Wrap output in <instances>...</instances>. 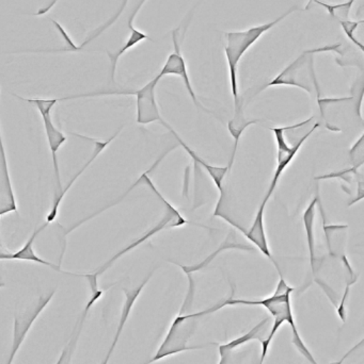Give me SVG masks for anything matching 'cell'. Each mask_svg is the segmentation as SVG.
Wrapping results in <instances>:
<instances>
[{
    "label": "cell",
    "instance_id": "1",
    "mask_svg": "<svg viewBox=\"0 0 364 364\" xmlns=\"http://www.w3.org/2000/svg\"><path fill=\"white\" fill-rule=\"evenodd\" d=\"M280 279L276 287L275 292L271 296L265 297L262 299H256V301H249V299H234V289L232 287V295L229 297L224 303L218 304L219 310L224 309L228 306H260L265 308L269 312L274 318L273 326L271 327L269 336L266 339L263 340L260 343L261 357L266 358L269 355V348H271V342L274 338L277 335L282 325L288 323L292 329L293 344L296 346L298 352L307 359L311 364H318L314 359L313 355L310 352L309 348L306 346L305 342L301 339L299 335L298 328H297L296 322H295L294 314H293L292 301L291 296L294 292L295 288L291 287L284 279V275H279Z\"/></svg>",
    "mask_w": 364,
    "mask_h": 364
},
{
    "label": "cell",
    "instance_id": "2",
    "mask_svg": "<svg viewBox=\"0 0 364 364\" xmlns=\"http://www.w3.org/2000/svg\"><path fill=\"white\" fill-rule=\"evenodd\" d=\"M187 277L188 282H189V288H188V293L186 295L183 306H182L181 311L173 320L168 333H167L164 341L160 344L153 358L143 364L157 363V361L162 360L166 357L204 348L203 346H189L188 342L190 341V338L196 331L199 318H202L203 316H207V314L218 311V307L217 305H215L209 308V309L203 310V311L186 314L189 310L190 306L192 305L194 295V282L192 279V275H187Z\"/></svg>",
    "mask_w": 364,
    "mask_h": 364
},
{
    "label": "cell",
    "instance_id": "3",
    "mask_svg": "<svg viewBox=\"0 0 364 364\" xmlns=\"http://www.w3.org/2000/svg\"><path fill=\"white\" fill-rule=\"evenodd\" d=\"M298 6H292L278 18L266 23L254 26L246 30L239 31H230L224 33L226 38V46H224V55H226L227 64H228L229 78H230L231 93H232L233 102H234V111L244 109L243 100L239 96V65L245 53L264 36L269 30L279 25L288 15L298 11Z\"/></svg>",
    "mask_w": 364,
    "mask_h": 364
},
{
    "label": "cell",
    "instance_id": "4",
    "mask_svg": "<svg viewBox=\"0 0 364 364\" xmlns=\"http://www.w3.org/2000/svg\"><path fill=\"white\" fill-rule=\"evenodd\" d=\"M341 47V43H336V44L303 51L299 57L284 68L273 80L263 87L260 92L271 87H284H284H298L316 97V100L322 97L320 83H318L316 66H314V62H316L314 58L318 53H336L342 57L343 51Z\"/></svg>",
    "mask_w": 364,
    "mask_h": 364
},
{
    "label": "cell",
    "instance_id": "5",
    "mask_svg": "<svg viewBox=\"0 0 364 364\" xmlns=\"http://www.w3.org/2000/svg\"><path fill=\"white\" fill-rule=\"evenodd\" d=\"M160 160H162V157H160V159H158L157 161L152 166V168H150L149 171L143 173V174L141 175V178H142V183L149 186V188H151V191H153L154 194H155L156 196L162 200V203H164L165 210H166L165 215L162 216V220H160L158 224L152 227V228L150 229V230H147V232L143 233L139 239L135 240V241L132 242L130 245H128L125 248H123V250H120V252H117L115 256L111 257L108 261H106L104 264L100 265L96 271L92 272V275H93L94 277L98 278V279L100 275H103V274L107 271V269H110V267L115 264V261L119 260V259L121 258V257H123L124 255L128 254V252H132V250L138 247L141 244L145 243L147 240L151 239L154 235L160 233V231L167 230V229L177 228V227L184 226V225H196V226L202 227L200 226V225L194 224V223H192L189 222V220H186V218L180 213L179 210H177V208L173 207V205H171V203H169V201L167 200L162 194H160L157 188L154 186L153 181H152V179L149 177V173H151L152 171L157 166V164H160Z\"/></svg>",
    "mask_w": 364,
    "mask_h": 364
},
{
    "label": "cell",
    "instance_id": "6",
    "mask_svg": "<svg viewBox=\"0 0 364 364\" xmlns=\"http://www.w3.org/2000/svg\"><path fill=\"white\" fill-rule=\"evenodd\" d=\"M17 100L23 102H29L32 106L38 109L42 119L43 126H44L45 136H46L47 144H48L49 151H51V160H53V176L56 181V191L53 192V200H56L62 191L61 177H60L59 161H58V151L66 144L68 138L66 134L57 128L53 124V117H51V111L55 108L56 105L59 102L58 98H25L13 94Z\"/></svg>",
    "mask_w": 364,
    "mask_h": 364
},
{
    "label": "cell",
    "instance_id": "7",
    "mask_svg": "<svg viewBox=\"0 0 364 364\" xmlns=\"http://www.w3.org/2000/svg\"><path fill=\"white\" fill-rule=\"evenodd\" d=\"M269 324V318H264L245 335L219 346L220 360L218 364H264L261 363V354H256L254 346L251 344L254 341L261 343L266 339Z\"/></svg>",
    "mask_w": 364,
    "mask_h": 364
},
{
    "label": "cell",
    "instance_id": "8",
    "mask_svg": "<svg viewBox=\"0 0 364 364\" xmlns=\"http://www.w3.org/2000/svg\"><path fill=\"white\" fill-rule=\"evenodd\" d=\"M312 121H313V117H310V119H306V121L301 122V123L288 126V127L269 128V129L274 132V134H275L276 144H277V166H276L275 173H274L273 179H271L269 191H267L266 195H265L264 198H263L264 200H266L267 203H269L271 197L273 196L274 192H275L276 188H277L278 182H279L280 178H281L284 171L292 164L293 160L296 157L297 154L299 153L301 147L305 144L306 141H307L308 139L311 136V134H314V132L320 127V123L314 124L313 127H312L307 134H305V136H301L298 142L293 145V146L288 145V141H286V132L303 127V126L311 123Z\"/></svg>",
    "mask_w": 364,
    "mask_h": 364
},
{
    "label": "cell",
    "instance_id": "9",
    "mask_svg": "<svg viewBox=\"0 0 364 364\" xmlns=\"http://www.w3.org/2000/svg\"><path fill=\"white\" fill-rule=\"evenodd\" d=\"M160 79L157 76L154 77L147 85H143L136 91L128 92H100V93L79 94V95L66 96V100H76L83 97H96V96L107 95H130L136 97L137 123L140 125H149V124L160 122L162 123V115L156 102V87Z\"/></svg>",
    "mask_w": 364,
    "mask_h": 364
},
{
    "label": "cell",
    "instance_id": "10",
    "mask_svg": "<svg viewBox=\"0 0 364 364\" xmlns=\"http://www.w3.org/2000/svg\"><path fill=\"white\" fill-rule=\"evenodd\" d=\"M56 290L49 291L48 293L41 294L36 299V301H32L27 308L14 314V321H13V338L12 344H11L10 355H9L8 361L6 364H12L19 353V348L25 342L26 337L29 333L34 322L38 320V316L42 314L43 310L49 305Z\"/></svg>",
    "mask_w": 364,
    "mask_h": 364
},
{
    "label": "cell",
    "instance_id": "11",
    "mask_svg": "<svg viewBox=\"0 0 364 364\" xmlns=\"http://www.w3.org/2000/svg\"><path fill=\"white\" fill-rule=\"evenodd\" d=\"M179 30L180 28H177V29L173 30L172 33H171V36H172L173 51L168 55L162 70L156 76L160 79L166 76H177L181 78L194 106L211 114V111L205 108L199 102L196 92H194V87H192V80H190L189 74H188L187 64H186L185 59L182 55L181 42L179 41Z\"/></svg>",
    "mask_w": 364,
    "mask_h": 364
},
{
    "label": "cell",
    "instance_id": "12",
    "mask_svg": "<svg viewBox=\"0 0 364 364\" xmlns=\"http://www.w3.org/2000/svg\"><path fill=\"white\" fill-rule=\"evenodd\" d=\"M121 132L122 127L119 128V129H118L117 132H115V134L110 136V138L107 139V140H98V139L89 138V136H81V134H72L73 136H77V138H81L83 139V140H89L91 141V142H93V151H92V155L90 156V158L87 160V162H85V164L81 166L80 170H79L78 172H77L76 174L73 176V178L71 179L68 183H66V186L62 188L61 193H60L58 198L56 199V200L51 201V209H49L48 214H47L46 216V224L49 225L51 224V223L55 222L56 218H57L58 213H59L60 205H61L64 196L68 194V191H70L71 188L74 186V183L77 181V179H78L79 177H80L81 175L85 172V170H87V168H89V166H91L94 161H95L96 158H98V156H100V154H102L103 151H104L105 149H106L107 147L111 144V143H113V141L115 140L118 136H119V134Z\"/></svg>",
    "mask_w": 364,
    "mask_h": 364
},
{
    "label": "cell",
    "instance_id": "13",
    "mask_svg": "<svg viewBox=\"0 0 364 364\" xmlns=\"http://www.w3.org/2000/svg\"><path fill=\"white\" fill-rule=\"evenodd\" d=\"M105 290L103 289H96V290L91 291V296L88 301L87 305L83 308V312L79 316L78 320L75 323L74 328H73L72 333L68 338V342L64 346L59 358H58L56 364H72L73 358H74L75 352H76L77 344H78L79 339H80L81 333H83V326H85V320H87L88 314L90 310L92 309L94 305L102 299L104 295Z\"/></svg>",
    "mask_w": 364,
    "mask_h": 364
},
{
    "label": "cell",
    "instance_id": "14",
    "mask_svg": "<svg viewBox=\"0 0 364 364\" xmlns=\"http://www.w3.org/2000/svg\"><path fill=\"white\" fill-rule=\"evenodd\" d=\"M266 205L267 201L263 199L258 211H256V216H254L251 226H250L249 229H245L241 233H243L244 237L247 239V241L254 244L256 250H260L269 260L271 261V263H273L276 269H277L279 275H282L279 265L276 262L273 254H271L269 240H267L266 231H265L264 213L265 209H266Z\"/></svg>",
    "mask_w": 364,
    "mask_h": 364
},
{
    "label": "cell",
    "instance_id": "15",
    "mask_svg": "<svg viewBox=\"0 0 364 364\" xmlns=\"http://www.w3.org/2000/svg\"><path fill=\"white\" fill-rule=\"evenodd\" d=\"M49 225H41L38 228L34 229L32 235H30L29 239L27 240L25 244L19 248L16 252H11L8 256L6 257L4 260H16V261H27V262L38 263V264L44 265V267H49L58 273L66 274V275L75 276V277H85V274L72 273V272H66L61 269V264H55V263L49 262V261L44 260L36 255V250H33V244L36 242V237H38L43 230L48 227Z\"/></svg>",
    "mask_w": 364,
    "mask_h": 364
},
{
    "label": "cell",
    "instance_id": "16",
    "mask_svg": "<svg viewBox=\"0 0 364 364\" xmlns=\"http://www.w3.org/2000/svg\"><path fill=\"white\" fill-rule=\"evenodd\" d=\"M153 273L154 271H152L136 288L123 289L125 301H124L123 307H122L119 324H118L117 329H115V337H113V343H111L106 356L104 357L100 364H108L109 361H110L111 356H113V352H115V348H117L118 342H119L122 333H123L124 327H125L126 323H128V318H130V314H132V308H134L137 299L140 296L143 289H145V287L147 286V282H149V280L151 279L152 276H153Z\"/></svg>",
    "mask_w": 364,
    "mask_h": 364
},
{
    "label": "cell",
    "instance_id": "17",
    "mask_svg": "<svg viewBox=\"0 0 364 364\" xmlns=\"http://www.w3.org/2000/svg\"><path fill=\"white\" fill-rule=\"evenodd\" d=\"M160 124H162V126H165V127H166L167 129H168L169 132L173 134V136L177 139L179 144L183 147L184 151H185L186 153H187L188 155L192 157V159L194 160V164H196V166H200L201 168H202L203 170H204L205 172L209 175L212 181H213L214 183H215L216 188L219 190V199L222 198V197H224V188H222V183H224V179L226 178L227 174H228L231 170V168H229V166H216L207 164L205 160H203L202 158L199 157V156L197 155L196 151H192V149H190V147L188 146V145L186 144V143L184 142L181 138H180L179 134H177V132H175V130L170 127V125H168V124H167L165 121H162Z\"/></svg>",
    "mask_w": 364,
    "mask_h": 364
},
{
    "label": "cell",
    "instance_id": "18",
    "mask_svg": "<svg viewBox=\"0 0 364 364\" xmlns=\"http://www.w3.org/2000/svg\"><path fill=\"white\" fill-rule=\"evenodd\" d=\"M145 1L141 0L139 2L138 6L135 9L134 12L130 15V18H128V29H130V36H128L126 42L124 43L123 46L121 48L118 49L115 53H110V51H107V55H108L109 60H110V78L111 81H115V70H117V64L118 61H119L120 58L124 55V53H128L130 49L134 48L135 46L139 44V43L142 42L145 40H149V36H147L145 32L141 31V30L137 29L134 26V19L136 17L137 13L140 10L141 6H143Z\"/></svg>",
    "mask_w": 364,
    "mask_h": 364
},
{
    "label": "cell",
    "instance_id": "19",
    "mask_svg": "<svg viewBox=\"0 0 364 364\" xmlns=\"http://www.w3.org/2000/svg\"><path fill=\"white\" fill-rule=\"evenodd\" d=\"M320 195L312 199L311 203L306 208L303 214V228L307 237L308 250H309L310 267H311L312 275H316V235H314V223H316V207H318Z\"/></svg>",
    "mask_w": 364,
    "mask_h": 364
},
{
    "label": "cell",
    "instance_id": "20",
    "mask_svg": "<svg viewBox=\"0 0 364 364\" xmlns=\"http://www.w3.org/2000/svg\"><path fill=\"white\" fill-rule=\"evenodd\" d=\"M348 229V225L326 224V220L324 218L325 237H326L329 255L333 258H339L341 260L346 258L344 250H345Z\"/></svg>",
    "mask_w": 364,
    "mask_h": 364
},
{
    "label": "cell",
    "instance_id": "21",
    "mask_svg": "<svg viewBox=\"0 0 364 364\" xmlns=\"http://www.w3.org/2000/svg\"><path fill=\"white\" fill-rule=\"evenodd\" d=\"M249 250V252H251V250H254V247L241 244V242H236V237H235L234 233L231 232L230 235L227 237L226 241L222 242V245H220L215 252H212L209 257H207L202 262L197 263V264L194 265H177L181 267L182 271H183L186 275H192V274L196 273V272L201 271V269L207 267L209 263L213 262L218 255L226 252V250Z\"/></svg>",
    "mask_w": 364,
    "mask_h": 364
},
{
    "label": "cell",
    "instance_id": "22",
    "mask_svg": "<svg viewBox=\"0 0 364 364\" xmlns=\"http://www.w3.org/2000/svg\"><path fill=\"white\" fill-rule=\"evenodd\" d=\"M355 1L356 0H345V1L339 2V4H326L322 0H314L312 4L323 6V8L326 9L327 12L329 13L331 17L338 19V21H342L350 19V11H352Z\"/></svg>",
    "mask_w": 364,
    "mask_h": 364
},
{
    "label": "cell",
    "instance_id": "23",
    "mask_svg": "<svg viewBox=\"0 0 364 364\" xmlns=\"http://www.w3.org/2000/svg\"><path fill=\"white\" fill-rule=\"evenodd\" d=\"M340 25H341L342 30H343L344 34H345L346 38L357 47L360 50V53H364V46L363 42L357 38L356 31L360 25H363L364 23L363 19L361 21H350V19H348V21H339Z\"/></svg>",
    "mask_w": 364,
    "mask_h": 364
},
{
    "label": "cell",
    "instance_id": "24",
    "mask_svg": "<svg viewBox=\"0 0 364 364\" xmlns=\"http://www.w3.org/2000/svg\"><path fill=\"white\" fill-rule=\"evenodd\" d=\"M350 162L352 168L363 170L364 164V134H361L358 140L350 149Z\"/></svg>",
    "mask_w": 364,
    "mask_h": 364
},
{
    "label": "cell",
    "instance_id": "25",
    "mask_svg": "<svg viewBox=\"0 0 364 364\" xmlns=\"http://www.w3.org/2000/svg\"><path fill=\"white\" fill-rule=\"evenodd\" d=\"M361 170H356L354 168H344L339 172L329 173V174L322 175V176L316 177V181H326V179H341L346 183H352L354 179H356L357 175Z\"/></svg>",
    "mask_w": 364,
    "mask_h": 364
},
{
    "label": "cell",
    "instance_id": "26",
    "mask_svg": "<svg viewBox=\"0 0 364 364\" xmlns=\"http://www.w3.org/2000/svg\"><path fill=\"white\" fill-rule=\"evenodd\" d=\"M357 194L356 196L353 198V200L348 203V207H352L355 203H359L363 200L364 197V176L363 171L358 173L357 175Z\"/></svg>",
    "mask_w": 364,
    "mask_h": 364
},
{
    "label": "cell",
    "instance_id": "27",
    "mask_svg": "<svg viewBox=\"0 0 364 364\" xmlns=\"http://www.w3.org/2000/svg\"><path fill=\"white\" fill-rule=\"evenodd\" d=\"M363 340H361V341L359 342V343L357 344V346H355L354 348H350V350H348V352L346 353V354L344 355V356L342 357V358L340 359L339 361H337V363H331V364H343L344 361H345L346 359H348V357H350V355H352L353 353L355 352V350H358V348H360L361 346H363Z\"/></svg>",
    "mask_w": 364,
    "mask_h": 364
},
{
    "label": "cell",
    "instance_id": "28",
    "mask_svg": "<svg viewBox=\"0 0 364 364\" xmlns=\"http://www.w3.org/2000/svg\"><path fill=\"white\" fill-rule=\"evenodd\" d=\"M10 252V250L4 245V241H2L1 233H0V261H4V259Z\"/></svg>",
    "mask_w": 364,
    "mask_h": 364
},
{
    "label": "cell",
    "instance_id": "29",
    "mask_svg": "<svg viewBox=\"0 0 364 364\" xmlns=\"http://www.w3.org/2000/svg\"><path fill=\"white\" fill-rule=\"evenodd\" d=\"M58 0H51V2H49L48 6H45V8H41L40 10L36 12V15H38V16H41V15L46 14V13H48L49 11L51 10V8H53V6H55L56 4H57Z\"/></svg>",
    "mask_w": 364,
    "mask_h": 364
},
{
    "label": "cell",
    "instance_id": "30",
    "mask_svg": "<svg viewBox=\"0 0 364 364\" xmlns=\"http://www.w3.org/2000/svg\"><path fill=\"white\" fill-rule=\"evenodd\" d=\"M0 155H6V149H4V140H2L1 127H0Z\"/></svg>",
    "mask_w": 364,
    "mask_h": 364
}]
</instances>
